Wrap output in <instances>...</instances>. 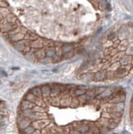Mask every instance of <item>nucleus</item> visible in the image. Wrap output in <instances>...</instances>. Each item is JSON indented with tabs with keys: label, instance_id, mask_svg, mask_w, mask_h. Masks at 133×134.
Returning a JSON list of instances; mask_svg holds the SVG:
<instances>
[{
	"label": "nucleus",
	"instance_id": "12",
	"mask_svg": "<svg viewBox=\"0 0 133 134\" xmlns=\"http://www.w3.org/2000/svg\"><path fill=\"white\" fill-rule=\"evenodd\" d=\"M35 55L37 58H40V59H43L46 56V51H44V50H37L35 52Z\"/></svg>",
	"mask_w": 133,
	"mask_h": 134
},
{
	"label": "nucleus",
	"instance_id": "19",
	"mask_svg": "<svg viewBox=\"0 0 133 134\" xmlns=\"http://www.w3.org/2000/svg\"><path fill=\"white\" fill-rule=\"evenodd\" d=\"M25 56L27 58L29 61H31V62H34L35 61V57L34 55L31 53H25Z\"/></svg>",
	"mask_w": 133,
	"mask_h": 134
},
{
	"label": "nucleus",
	"instance_id": "1",
	"mask_svg": "<svg viewBox=\"0 0 133 134\" xmlns=\"http://www.w3.org/2000/svg\"><path fill=\"white\" fill-rule=\"evenodd\" d=\"M16 122H17V126L20 130H24V129H26L27 127L30 126L32 121L30 119L26 118V117L17 116Z\"/></svg>",
	"mask_w": 133,
	"mask_h": 134
},
{
	"label": "nucleus",
	"instance_id": "25",
	"mask_svg": "<svg viewBox=\"0 0 133 134\" xmlns=\"http://www.w3.org/2000/svg\"><path fill=\"white\" fill-rule=\"evenodd\" d=\"M69 132H70V134H83L81 132H79V131L76 130V129H74V128L72 129V130H70Z\"/></svg>",
	"mask_w": 133,
	"mask_h": 134
},
{
	"label": "nucleus",
	"instance_id": "8",
	"mask_svg": "<svg viewBox=\"0 0 133 134\" xmlns=\"http://www.w3.org/2000/svg\"><path fill=\"white\" fill-rule=\"evenodd\" d=\"M106 78V73H103V72H97L96 73L94 74V79L93 80L97 81V82H100L103 81V79Z\"/></svg>",
	"mask_w": 133,
	"mask_h": 134
},
{
	"label": "nucleus",
	"instance_id": "20",
	"mask_svg": "<svg viewBox=\"0 0 133 134\" xmlns=\"http://www.w3.org/2000/svg\"><path fill=\"white\" fill-rule=\"evenodd\" d=\"M116 37H117V35H116V33L114 31H113V32H110L109 35H108V39L109 40H113L116 39Z\"/></svg>",
	"mask_w": 133,
	"mask_h": 134
},
{
	"label": "nucleus",
	"instance_id": "21",
	"mask_svg": "<svg viewBox=\"0 0 133 134\" xmlns=\"http://www.w3.org/2000/svg\"><path fill=\"white\" fill-rule=\"evenodd\" d=\"M118 124V123H117L113 122V121L111 119V123H110V125H109V130H113L114 128H117Z\"/></svg>",
	"mask_w": 133,
	"mask_h": 134
},
{
	"label": "nucleus",
	"instance_id": "15",
	"mask_svg": "<svg viewBox=\"0 0 133 134\" xmlns=\"http://www.w3.org/2000/svg\"><path fill=\"white\" fill-rule=\"evenodd\" d=\"M20 131H23L25 134H32L35 131V128L32 126V125H30L29 127H27L26 129H24V130H20Z\"/></svg>",
	"mask_w": 133,
	"mask_h": 134
},
{
	"label": "nucleus",
	"instance_id": "18",
	"mask_svg": "<svg viewBox=\"0 0 133 134\" xmlns=\"http://www.w3.org/2000/svg\"><path fill=\"white\" fill-rule=\"evenodd\" d=\"M116 77V72L114 71H109L106 73V78H113Z\"/></svg>",
	"mask_w": 133,
	"mask_h": 134
},
{
	"label": "nucleus",
	"instance_id": "29",
	"mask_svg": "<svg viewBox=\"0 0 133 134\" xmlns=\"http://www.w3.org/2000/svg\"><path fill=\"white\" fill-rule=\"evenodd\" d=\"M66 134H70V132H68V133H66Z\"/></svg>",
	"mask_w": 133,
	"mask_h": 134
},
{
	"label": "nucleus",
	"instance_id": "26",
	"mask_svg": "<svg viewBox=\"0 0 133 134\" xmlns=\"http://www.w3.org/2000/svg\"><path fill=\"white\" fill-rule=\"evenodd\" d=\"M84 134H94V132H92V131H91V130H90H90H89V131H87V132H85Z\"/></svg>",
	"mask_w": 133,
	"mask_h": 134
},
{
	"label": "nucleus",
	"instance_id": "3",
	"mask_svg": "<svg viewBox=\"0 0 133 134\" xmlns=\"http://www.w3.org/2000/svg\"><path fill=\"white\" fill-rule=\"evenodd\" d=\"M124 110V103L120 102L117 104H113L111 107V113L115 112V113H123Z\"/></svg>",
	"mask_w": 133,
	"mask_h": 134
},
{
	"label": "nucleus",
	"instance_id": "22",
	"mask_svg": "<svg viewBox=\"0 0 133 134\" xmlns=\"http://www.w3.org/2000/svg\"><path fill=\"white\" fill-rule=\"evenodd\" d=\"M52 60H53V62H59V61L61 60V57H60V55H58V54H55V55L53 57Z\"/></svg>",
	"mask_w": 133,
	"mask_h": 134
},
{
	"label": "nucleus",
	"instance_id": "14",
	"mask_svg": "<svg viewBox=\"0 0 133 134\" xmlns=\"http://www.w3.org/2000/svg\"><path fill=\"white\" fill-rule=\"evenodd\" d=\"M31 92L36 96V97H43L42 91H41V88H40V87H34V88H32Z\"/></svg>",
	"mask_w": 133,
	"mask_h": 134
},
{
	"label": "nucleus",
	"instance_id": "7",
	"mask_svg": "<svg viewBox=\"0 0 133 134\" xmlns=\"http://www.w3.org/2000/svg\"><path fill=\"white\" fill-rule=\"evenodd\" d=\"M132 58L131 56L130 55H124L122 57H121V58H120V64H122L123 66H127L129 65L130 64H131L132 62Z\"/></svg>",
	"mask_w": 133,
	"mask_h": 134
},
{
	"label": "nucleus",
	"instance_id": "10",
	"mask_svg": "<svg viewBox=\"0 0 133 134\" xmlns=\"http://www.w3.org/2000/svg\"><path fill=\"white\" fill-rule=\"evenodd\" d=\"M70 51H73V45L71 44H66L64 45H63L62 47V52L63 53H70Z\"/></svg>",
	"mask_w": 133,
	"mask_h": 134
},
{
	"label": "nucleus",
	"instance_id": "13",
	"mask_svg": "<svg viewBox=\"0 0 133 134\" xmlns=\"http://www.w3.org/2000/svg\"><path fill=\"white\" fill-rule=\"evenodd\" d=\"M14 47L16 50H18V51L24 52L25 49H26V45H25V44L23 42H18V43L14 44Z\"/></svg>",
	"mask_w": 133,
	"mask_h": 134
},
{
	"label": "nucleus",
	"instance_id": "23",
	"mask_svg": "<svg viewBox=\"0 0 133 134\" xmlns=\"http://www.w3.org/2000/svg\"><path fill=\"white\" fill-rule=\"evenodd\" d=\"M40 61H41V62H43V64H49V62H50V58H43V59H41Z\"/></svg>",
	"mask_w": 133,
	"mask_h": 134
},
{
	"label": "nucleus",
	"instance_id": "6",
	"mask_svg": "<svg viewBox=\"0 0 133 134\" xmlns=\"http://www.w3.org/2000/svg\"><path fill=\"white\" fill-rule=\"evenodd\" d=\"M41 91H42V95L44 98H49L51 95V87L49 85H44L41 87Z\"/></svg>",
	"mask_w": 133,
	"mask_h": 134
},
{
	"label": "nucleus",
	"instance_id": "16",
	"mask_svg": "<svg viewBox=\"0 0 133 134\" xmlns=\"http://www.w3.org/2000/svg\"><path fill=\"white\" fill-rule=\"evenodd\" d=\"M54 55H55V50H54V49H53V47L49 48V49H48L46 50V56L53 58Z\"/></svg>",
	"mask_w": 133,
	"mask_h": 134
},
{
	"label": "nucleus",
	"instance_id": "4",
	"mask_svg": "<svg viewBox=\"0 0 133 134\" xmlns=\"http://www.w3.org/2000/svg\"><path fill=\"white\" fill-rule=\"evenodd\" d=\"M129 71L127 70V66H122L119 67V68L116 70V77H125L126 75L128 73Z\"/></svg>",
	"mask_w": 133,
	"mask_h": 134
},
{
	"label": "nucleus",
	"instance_id": "9",
	"mask_svg": "<svg viewBox=\"0 0 133 134\" xmlns=\"http://www.w3.org/2000/svg\"><path fill=\"white\" fill-rule=\"evenodd\" d=\"M36 96L32 93L31 91H29V92H27V93L25 95V96H24V100H28V101H30V102H31V103H35V100H36Z\"/></svg>",
	"mask_w": 133,
	"mask_h": 134
},
{
	"label": "nucleus",
	"instance_id": "17",
	"mask_svg": "<svg viewBox=\"0 0 133 134\" xmlns=\"http://www.w3.org/2000/svg\"><path fill=\"white\" fill-rule=\"evenodd\" d=\"M98 126L99 128V130H100V133L101 134H106L109 132L110 130L109 128H106V127H103V126H100V125L98 124Z\"/></svg>",
	"mask_w": 133,
	"mask_h": 134
},
{
	"label": "nucleus",
	"instance_id": "11",
	"mask_svg": "<svg viewBox=\"0 0 133 134\" xmlns=\"http://www.w3.org/2000/svg\"><path fill=\"white\" fill-rule=\"evenodd\" d=\"M86 89H79V88H77V87L73 91L74 96H78V97H80V96H81V95H86Z\"/></svg>",
	"mask_w": 133,
	"mask_h": 134
},
{
	"label": "nucleus",
	"instance_id": "28",
	"mask_svg": "<svg viewBox=\"0 0 133 134\" xmlns=\"http://www.w3.org/2000/svg\"><path fill=\"white\" fill-rule=\"evenodd\" d=\"M131 65L133 66V58H132V62H131Z\"/></svg>",
	"mask_w": 133,
	"mask_h": 134
},
{
	"label": "nucleus",
	"instance_id": "5",
	"mask_svg": "<svg viewBox=\"0 0 133 134\" xmlns=\"http://www.w3.org/2000/svg\"><path fill=\"white\" fill-rule=\"evenodd\" d=\"M33 108H34V103H31L26 100H23L21 102L20 109L22 110L23 111L26 110H30V109H33Z\"/></svg>",
	"mask_w": 133,
	"mask_h": 134
},
{
	"label": "nucleus",
	"instance_id": "27",
	"mask_svg": "<svg viewBox=\"0 0 133 134\" xmlns=\"http://www.w3.org/2000/svg\"><path fill=\"white\" fill-rule=\"evenodd\" d=\"M54 134H61V132H56V133H54Z\"/></svg>",
	"mask_w": 133,
	"mask_h": 134
},
{
	"label": "nucleus",
	"instance_id": "2",
	"mask_svg": "<svg viewBox=\"0 0 133 134\" xmlns=\"http://www.w3.org/2000/svg\"><path fill=\"white\" fill-rule=\"evenodd\" d=\"M60 97V105L63 107H68L72 105V97L70 95H66L64 96H59Z\"/></svg>",
	"mask_w": 133,
	"mask_h": 134
},
{
	"label": "nucleus",
	"instance_id": "24",
	"mask_svg": "<svg viewBox=\"0 0 133 134\" xmlns=\"http://www.w3.org/2000/svg\"><path fill=\"white\" fill-rule=\"evenodd\" d=\"M108 3H106V2L103 0V1H101L100 3H99V6H100L101 8H103V9H105L106 8V5Z\"/></svg>",
	"mask_w": 133,
	"mask_h": 134
}]
</instances>
